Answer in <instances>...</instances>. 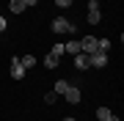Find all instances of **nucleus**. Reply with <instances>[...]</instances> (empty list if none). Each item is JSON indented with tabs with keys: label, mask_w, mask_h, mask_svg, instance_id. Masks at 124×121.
Segmentation results:
<instances>
[{
	"label": "nucleus",
	"mask_w": 124,
	"mask_h": 121,
	"mask_svg": "<svg viewBox=\"0 0 124 121\" xmlns=\"http://www.w3.org/2000/svg\"><path fill=\"white\" fill-rule=\"evenodd\" d=\"M53 33H58V36H69V33H75V25H72L69 19H63V17H55L53 19Z\"/></svg>",
	"instance_id": "nucleus-1"
},
{
	"label": "nucleus",
	"mask_w": 124,
	"mask_h": 121,
	"mask_svg": "<svg viewBox=\"0 0 124 121\" xmlns=\"http://www.w3.org/2000/svg\"><path fill=\"white\" fill-rule=\"evenodd\" d=\"M80 52L94 55V52H97V39H94V36H83V39H80Z\"/></svg>",
	"instance_id": "nucleus-2"
},
{
	"label": "nucleus",
	"mask_w": 124,
	"mask_h": 121,
	"mask_svg": "<svg viewBox=\"0 0 124 121\" xmlns=\"http://www.w3.org/2000/svg\"><path fill=\"white\" fill-rule=\"evenodd\" d=\"M88 61H91V66L94 69H102V66H108V52H94V55H88Z\"/></svg>",
	"instance_id": "nucleus-3"
},
{
	"label": "nucleus",
	"mask_w": 124,
	"mask_h": 121,
	"mask_svg": "<svg viewBox=\"0 0 124 121\" xmlns=\"http://www.w3.org/2000/svg\"><path fill=\"white\" fill-rule=\"evenodd\" d=\"M11 77L14 80H22L25 77V66L19 63V58H11Z\"/></svg>",
	"instance_id": "nucleus-4"
},
{
	"label": "nucleus",
	"mask_w": 124,
	"mask_h": 121,
	"mask_svg": "<svg viewBox=\"0 0 124 121\" xmlns=\"http://www.w3.org/2000/svg\"><path fill=\"white\" fill-rule=\"evenodd\" d=\"M99 19H102V17H99V3H97V0H91V3H88V22L97 25Z\"/></svg>",
	"instance_id": "nucleus-5"
},
{
	"label": "nucleus",
	"mask_w": 124,
	"mask_h": 121,
	"mask_svg": "<svg viewBox=\"0 0 124 121\" xmlns=\"http://www.w3.org/2000/svg\"><path fill=\"white\" fill-rule=\"evenodd\" d=\"M75 66L80 69V72L91 69V61H88V55H85V52H77V55H75Z\"/></svg>",
	"instance_id": "nucleus-6"
},
{
	"label": "nucleus",
	"mask_w": 124,
	"mask_h": 121,
	"mask_svg": "<svg viewBox=\"0 0 124 121\" xmlns=\"http://www.w3.org/2000/svg\"><path fill=\"white\" fill-rule=\"evenodd\" d=\"M63 96H66V102H69V105H77V102H80V91L75 88V85H69Z\"/></svg>",
	"instance_id": "nucleus-7"
},
{
	"label": "nucleus",
	"mask_w": 124,
	"mask_h": 121,
	"mask_svg": "<svg viewBox=\"0 0 124 121\" xmlns=\"http://www.w3.org/2000/svg\"><path fill=\"white\" fill-rule=\"evenodd\" d=\"M63 52H69V55H77V52H80V41L75 39V41H69V44H63Z\"/></svg>",
	"instance_id": "nucleus-8"
},
{
	"label": "nucleus",
	"mask_w": 124,
	"mask_h": 121,
	"mask_svg": "<svg viewBox=\"0 0 124 121\" xmlns=\"http://www.w3.org/2000/svg\"><path fill=\"white\" fill-rule=\"evenodd\" d=\"M8 8H11V14H22L25 11V3H22V0H11Z\"/></svg>",
	"instance_id": "nucleus-9"
},
{
	"label": "nucleus",
	"mask_w": 124,
	"mask_h": 121,
	"mask_svg": "<svg viewBox=\"0 0 124 121\" xmlns=\"http://www.w3.org/2000/svg\"><path fill=\"white\" fill-rule=\"evenodd\" d=\"M19 63H22L25 72H28V69H33V66H36V58H33V55H22V58H19Z\"/></svg>",
	"instance_id": "nucleus-10"
},
{
	"label": "nucleus",
	"mask_w": 124,
	"mask_h": 121,
	"mask_svg": "<svg viewBox=\"0 0 124 121\" xmlns=\"http://www.w3.org/2000/svg\"><path fill=\"white\" fill-rule=\"evenodd\" d=\"M110 116H113V113H110V107H97V118H99V121H108Z\"/></svg>",
	"instance_id": "nucleus-11"
},
{
	"label": "nucleus",
	"mask_w": 124,
	"mask_h": 121,
	"mask_svg": "<svg viewBox=\"0 0 124 121\" xmlns=\"http://www.w3.org/2000/svg\"><path fill=\"white\" fill-rule=\"evenodd\" d=\"M66 88H69V80H58V83H55V94H58V96L66 94Z\"/></svg>",
	"instance_id": "nucleus-12"
},
{
	"label": "nucleus",
	"mask_w": 124,
	"mask_h": 121,
	"mask_svg": "<svg viewBox=\"0 0 124 121\" xmlns=\"http://www.w3.org/2000/svg\"><path fill=\"white\" fill-rule=\"evenodd\" d=\"M58 63H61V61H58L55 55H47V58H44V66H47V69H55Z\"/></svg>",
	"instance_id": "nucleus-13"
},
{
	"label": "nucleus",
	"mask_w": 124,
	"mask_h": 121,
	"mask_svg": "<svg viewBox=\"0 0 124 121\" xmlns=\"http://www.w3.org/2000/svg\"><path fill=\"white\" fill-rule=\"evenodd\" d=\"M50 55H55V58H61V55H63V44H61V41H58V44H53Z\"/></svg>",
	"instance_id": "nucleus-14"
},
{
	"label": "nucleus",
	"mask_w": 124,
	"mask_h": 121,
	"mask_svg": "<svg viewBox=\"0 0 124 121\" xmlns=\"http://www.w3.org/2000/svg\"><path fill=\"white\" fill-rule=\"evenodd\" d=\"M44 102H47V105H55V102H58V94H55V91H50V94L44 96Z\"/></svg>",
	"instance_id": "nucleus-15"
},
{
	"label": "nucleus",
	"mask_w": 124,
	"mask_h": 121,
	"mask_svg": "<svg viewBox=\"0 0 124 121\" xmlns=\"http://www.w3.org/2000/svg\"><path fill=\"white\" fill-rule=\"evenodd\" d=\"M72 3H75V0H55V6H58V8H69Z\"/></svg>",
	"instance_id": "nucleus-16"
},
{
	"label": "nucleus",
	"mask_w": 124,
	"mask_h": 121,
	"mask_svg": "<svg viewBox=\"0 0 124 121\" xmlns=\"http://www.w3.org/2000/svg\"><path fill=\"white\" fill-rule=\"evenodd\" d=\"M6 28H8V19H6V17H0V33H3Z\"/></svg>",
	"instance_id": "nucleus-17"
},
{
	"label": "nucleus",
	"mask_w": 124,
	"mask_h": 121,
	"mask_svg": "<svg viewBox=\"0 0 124 121\" xmlns=\"http://www.w3.org/2000/svg\"><path fill=\"white\" fill-rule=\"evenodd\" d=\"M22 3H25V8H31V6H36L39 0H22Z\"/></svg>",
	"instance_id": "nucleus-18"
},
{
	"label": "nucleus",
	"mask_w": 124,
	"mask_h": 121,
	"mask_svg": "<svg viewBox=\"0 0 124 121\" xmlns=\"http://www.w3.org/2000/svg\"><path fill=\"white\" fill-rule=\"evenodd\" d=\"M63 121H75V118H63Z\"/></svg>",
	"instance_id": "nucleus-19"
}]
</instances>
